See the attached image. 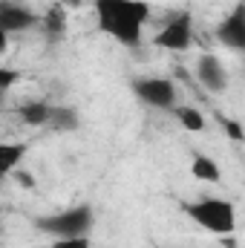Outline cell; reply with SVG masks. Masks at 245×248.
Segmentation results:
<instances>
[{
    "mask_svg": "<svg viewBox=\"0 0 245 248\" xmlns=\"http://www.w3.org/2000/svg\"><path fill=\"white\" fill-rule=\"evenodd\" d=\"M95 15L101 32L124 46H138L144 35V23L150 17L147 0H95Z\"/></svg>",
    "mask_w": 245,
    "mask_h": 248,
    "instance_id": "6da1fadb",
    "label": "cell"
},
{
    "mask_svg": "<svg viewBox=\"0 0 245 248\" xmlns=\"http://www.w3.org/2000/svg\"><path fill=\"white\" fill-rule=\"evenodd\" d=\"M184 214L205 231L228 237L237 228V208L231 199H219V196H202L196 202L184 205Z\"/></svg>",
    "mask_w": 245,
    "mask_h": 248,
    "instance_id": "7a4b0ae2",
    "label": "cell"
},
{
    "mask_svg": "<svg viewBox=\"0 0 245 248\" xmlns=\"http://www.w3.org/2000/svg\"><path fill=\"white\" fill-rule=\"evenodd\" d=\"M92 222H95V214L90 205H72V208H63L55 214L38 217L35 228L49 234L52 240H66V237H90Z\"/></svg>",
    "mask_w": 245,
    "mask_h": 248,
    "instance_id": "3957f363",
    "label": "cell"
},
{
    "mask_svg": "<svg viewBox=\"0 0 245 248\" xmlns=\"http://www.w3.org/2000/svg\"><path fill=\"white\" fill-rule=\"evenodd\" d=\"M133 95L153 107V110H173L179 104V90H176V81L165 78V75H141L130 84Z\"/></svg>",
    "mask_w": 245,
    "mask_h": 248,
    "instance_id": "277c9868",
    "label": "cell"
},
{
    "mask_svg": "<svg viewBox=\"0 0 245 248\" xmlns=\"http://www.w3.org/2000/svg\"><path fill=\"white\" fill-rule=\"evenodd\" d=\"M193 35H196L193 32V15L190 12H179L162 26V32H156L153 46H159L165 52H184V49H190Z\"/></svg>",
    "mask_w": 245,
    "mask_h": 248,
    "instance_id": "5b68a950",
    "label": "cell"
},
{
    "mask_svg": "<svg viewBox=\"0 0 245 248\" xmlns=\"http://www.w3.org/2000/svg\"><path fill=\"white\" fill-rule=\"evenodd\" d=\"M193 75H196L199 87H205L208 93H222V90H228V81H231L228 66L222 63V58H216V55H211V52H205V55L196 58Z\"/></svg>",
    "mask_w": 245,
    "mask_h": 248,
    "instance_id": "8992f818",
    "label": "cell"
},
{
    "mask_svg": "<svg viewBox=\"0 0 245 248\" xmlns=\"http://www.w3.org/2000/svg\"><path fill=\"white\" fill-rule=\"evenodd\" d=\"M216 38L225 49L231 52H243L245 49V6H234L228 17H222V23L216 26Z\"/></svg>",
    "mask_w": 245,
    "mask_h": 248,
    "instance_id": "52a82bcc",
    "label": "cell"
},
{
    "mask_svg": "<svg viewBox=\"0 0 245 248\" xmlns=\"http://www.w3.org/2000/svg\"><path fill=\"white\" fill-rule=\"evenodd\" d=\"M38 23H41V17L32 9H26L20 3H12V0H0V26H3L6 35H12V32H29Z\"/></svg>",
    "mask_w": 245,
    "mask_h": 248,
    "instance_id": "ba28073f",
    "label": "cell"
},
{
    "mask_svg": "<svg viewBox=\"0 0 245 248\" xmlns=\"http://www.w3.org/2000/svg\"><path fill=\"white\" fill-rule=\"evenodd\" d=\"M52 113H55V104H46V101H23L15 110V116L26 127H49Z\"/></svg>",
    "mask_w": 245,
    "mask_h": 248,
    "instance_id": "9c48e42d",
    "label": "cell"
},
{
    "mask_svg": "<svg viewBox=\"0 0 245 248\" xmlns=\"http://www.w3.org/2000/svg\"><path fill=\"white\" fill-rule=\"evenodd\" d=\"M23 156H26V144L23 141H0V185L17 170Z\"/></svg>",
    "mask_w": 245,
    "mask_h": 248,
    "instance_id": "30bf717a",
    "label": "cell"
},
{
    "mask_svg": "<svg viewBox=\"0 0 245 248\" xmlns=\"http://www.w3.org/2000/svg\"><path fill=\"white\" fill-rule=\"evenodd\" d=\"M190 176H193V179H199V182L216 185V182L222 179V170H219V165H216L211 156H205V153H196V156L190 159Z\"/></svg>",
    "mask_w": 245,
    "mask_h": 248,
    "instance_id": "8fae6325",
    "label": "cell"
},
{
    "mask_svg": "<svg viewBox=\"0 0 245 248\" xmlns=\"http://www.w3.org/2000/svg\"><path fill=\"white\" fill-rule=\"evenodd\" d=\"M38 26H44V32H46V38L49 41H58L66 35V9H63V3L58 6H52L44 17H41V23Z\"/></svg>",
    "mask_w": 245,
    "mask_h": 248,
    "instance_id": "7c38bea8",
    "label": "cell"
},
{
    "mask_svg": "<svg viewBox=\"0 0 245 248\" xmlns=\"http://www.w3.org/2000/svg\"><path fill=\"white\" fill-rule=\"evenodd\" d=\"M170 113L179 119V124H182L187 133H202V130H205V113H202L199 107H190V104H176Z\"/></svg>",
    "mask_w": 245,
    "mask_h": 248,
    "instance_id": "4fadbf2b",
    "label": "cell"
},
{
    "mask_svg": "<svg viewBox=\"0 0 245 248\" xmlns=\"http://www.w3.org/2000/svg\"><path fill=\"white\" fill-rule=\"evenodd\" d=\"M78 110L75 107H66V104H55V113H52V122L49 127H55V130H78Z\"/></svg>",
    "mask_w": 245,
    "mask_h": 248,
    "instance_id": "5bb4252c",
    "label": "cell"
},
{
    "mask_svg": "<svg viewBox=\"0 0 245 248\" xmlns=\"http://www.w3.org/2000/svg\"><path fill=\"white\" fill-rule=\"evenodd\" d=\"M17 78H20L17 69H12V66H0V95H6V93L17 84Z\"/></svg>",
    "mask_w": 245,
    "mask_h": 248,
    "instance_id": "9a60e30c",
    "label": "cell"
},
{
    "mask_svg": "<svg viewBox=\"0 0 245 248\" xmlns=\"http://www.w3.org/2000/svg\"><path fill=\"white\" fill-rule=\"evenodd\" d=\"M49 248H92L90 237H66V240H52Z\"/></svg>",
    "mask_w": 245,
    "mask_h": 248,
    "instance_id": "2e32d148",
    "label": "cell"
},
{
    "mask_svg": "<svg viewBox=\"0 0 245 248\" xmlns=\"http://www.w3.org/2000/svg\"><path fill=\"white\" fill-rule=\"evenodd\" d=\"M222 124H225V130L231 133V139H237V141L243 139V127H240V122H234V119H225Z\"/></svg>",
    "mask_w": 245,
    "mask_h": 248,
    "instance_id": "e0dca14e",
    "label": "cell"
},
{
    "mask_svg": "<svg viewBox=\"0 0 245 248\" xmlns=\"http://www.w3.org/2000/svg\"><path fill=\"white\" fill-rule=\"evenodd\" d=\"M6 46H9V35H6L3 26H0V52H6Z\"/></svg>",
    "mask_w": 245,
    "mask_h": 248,
    "instance_id": "ac0fdd59",
    "label": "cell"
},
{
    "mask_svg": "<svg viewBox=\"0 0 245 248\" xmlns=\"http://www.w3.org/2000/svg\"><path fill=\"white\" fill-rule=\"evenodd\" d=\"M0 107H3V95H0Z\"/></svg>",
    "mask_w": 245,
    "mask_h": 248,
    "instance_id": "d6986e66",
    "label": "cell"
}]
</instances>
